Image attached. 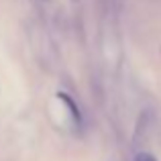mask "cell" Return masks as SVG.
<instances>
[{
	"instance_id": "cell-1",
	"label": "cell",
	"mask_w": 161,
	"mask_h": 161,
	"mask_svg": "<svg viewBox=\"0 0 161 161\" xmlns=\"http://www.w3.org/2000/svg\"><path fill=\"white\" fill-rule=\"evenodd\" d=\"M135 161H157V159H155L151 153H137V157H135Z\"/></svg>"
}]
</instances>
